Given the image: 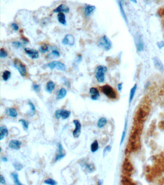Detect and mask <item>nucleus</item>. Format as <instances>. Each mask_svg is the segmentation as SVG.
Instances as JSON below:
<instances>
[{
  "mask_svg": "<svg viewBox=\"0 0 164 185\" xmlns=\"http://www.w3.org/2000/svg\"><path fill=\"white\" fill-rule=\"evenodd\" d=\"M29 106H30V109H31V112L30 113V116H32L33 115H34L35 113V110H36V108L35 107L33 103L31 102V101H29L28 102Z\"/></svg>",
  "mask_w": 164,
  "mask_h": 185,
  "instance_id": "obj_30",
  "label": "nucleus"
},
{
  "mask_svg": "<svg viewBox=\"0 0 164 185\" xmlns=\"http://www.w3.org/2000/svg\"><path fill=\"white\" fill-rule=\"evenodd\" d=\"M55 86V83L52 81H49L48 82L46 86V90L49 93H51L52 91L54 90Z\"/></svg>",
  "mask_w": 164,
  "mask_h": 185,
  "instance_id": "obj_20",
  "label": "nucleus"
},
{
  "mask_svg": "<svg viewBox=\"0 0 164 185\" xmlns=\"http://www.w3.org/2000/svg\"><path fill=\"white\" fill-rule=\"evenodd\" d=\"M98 149H99V144L97 140H94L90 146L91 151L93 153H94V152H96Z\"/></svg>",
  "mask_w": 164,
  "mask_h": 185,
  "instance_id": "obj_25",
  "label": "nucleus"
},
{
  "mask_svg": "<svg viewBox=\"0 0 164 185\" xmlns=\"http://www.w3.org/2000/svg\"><path fill=\"white\" fill-rule=\"evenodd\" d=\"M135 42L137 51L141 52L144 49V44L140 33H137L135 36Z\"/></svg>",
  "mask_w": 164,
  "mask_h": 185,
  "instance_id": "obj_7",
  "label": "nucleus"
},
{
  "mask_svg": "<svg viewBox=\"0 0 164 185\" xmlns=\"http://www.w3.org/2000/svg\"><path fill=\"white\" fill-rule=\"evenodd\" d=\"M71 114V112L67 110H57L55 112V116L56 119H59L62 118V119H67L69 117Z\"/></svg>",
  "mask_w": 164,
  "mask_h": 185,
  "instance_id": "obj_6",
  "label": "nucleus"
},
{
  "mask_svg": "<svg viewBox=\"0 0 164 185\" xmlns=\"http://www.w3.org/2000/svg\"><path fill=\"white\" fill-rule=\"evenodd\" d=\"M65 156V154H64V153H63L62 154H57V155L55 157V161H58L63 159V158H64Z\"/></svg>",
  "mask_w": 164,
  "mask_h": 185,
  "instance_id": "obj_38",
  "label": "nucleus"
},
{
  "mask_svg": "<svg viewBox=\"0 0 164 185\" xmlns=\"http://www.w3.org/2000/svg\"><path fill=\"white\" fill-rule=\"evenodd\" d=\"M63 148L61 143L58 144V153L57 154H62L63 153Z\"/></svg>",
  "mask_w": 164,
  "mask_h": 185,
  "instance_id": "obj_43",
  "label": "nucleus"
},
{
  "mask_svg": "<svg viewBox=\"0 0 164 185\" xmlns=\"http://www.w3.org/2000/svg\"><path fill=\"white\" fill-rule=\"evenodd\" d=\"M100 88L102 93L105 94L108 98L111 99H115L118 97L117 92L109 85L106 84L105 86L100 87Z\"/></svg>",
  "mask_w": 164,
  "mask_h": 185,
  "instance_id": "obj_1",
  "label": "nucleus"
},
{
  "mask_svg": "<svg viewBox=\"0 0 164 185\" xmlns=\"http://www.w3.org/2000/svg\"><path fill=\"white\" fill-rule=\"evenodd\" d=\"M13 178L14 181V184L17 185H22L20 182L19 181V179H18V174L16 173H12L11 174Z\"/></svg>",
  "mask_w": 164,
  "mask_h": 185,
  "instance_id": "obj_28",
  "label": "nucleus"
},
{
  "mask_svg": "<svg viewBox=\"0 0 164 185\" xmlns=\"http://www.w3.org/2000/svg\"><path fill=\"white\" fill-rule=\"evenodd\" d=\"M86 169L87 170L88 172L90 173H92L95 171V168L94 165L93 164H85Z\"/></svg>",
  "mask_w": 164,
  "mask_h": 185,
  "instance_id": "obj_31",
  "label": "nucleus"
},
{
  "mask_svg": "<svg viewBox=\"0 0 164 185\" xmlns=\"http://www.w3.org/2000/svg\"><path fill=\"white\" fill-rule=\"evenodd\" d=\"M11 26L14 31H18L19 30V26L16 23H12V24H11Z\"/></svg>",
  "mask_w": 164,
  "mask_h": 185,
  "instance_id": "obj_39",
  "label": "nucleus"
},
{
  "mask_svg": "<svg viewBox=\"0 0 164 185\" xmlns=\"http://www.w3.org/2000/svg\"><path fill=\"white\" fill-rule=\"evenodd\" d=\"M133 166L130 163V161L127 159H126L123 165V169L125 172V173L129 175L133 171Z\"/></svg>",
  "mask_w": 164,
  "mask_h": 185,
  "instance_id": "obj_12",
  "label": "nucleus"
},
{
  "mask_svg": "<svg viewBox=\"0 0 164 185\" xmlns=\"http://www.w3.org/2000/svg\"><path fill=\"white\" fill-rule=\"evenodd\" d=\"M107 123V120L104 117L101 118L99 119L97 122V126L100 128L104 127Z\"/></svg>",
  "mask_w": 164,
  "mask_h": 185,
  "instance_id": "obj_26",
  "label": "nucleus"
},
{
  "mask_svg": "<svg viewBox=\"0 0 164 185\" xmlns=\"http://www.w3.org/2000/svg\"><path fill=\"white\" fill-rule=\"evenodd\" d=\"M12 44L13 45L14 47L17 48H19L21 47L22 44L21 42H18V41H15V42H13L12 43Z\"/></svg>",
  "mask_w": 164,
  "mask_h": 185,
  "instance_id": "obj_37",
  "label": "nucleus"
},
{
  "mask_svg": "<svg viewBox=\"0 0 164 185\" xmlns=\"http://www.w3.org/2000/svg\"><path fill=\"white\" fill-rule=\"evenodd\" d=\"M13 165L15 169L17 170V171H20L23 168V166L22 164H20L19 163H14L13 164Z\"/></svg>",
  "mask_w": 164,
  "mask_h": 185,
  "instance_id": "obj_33",
  "label": "nucleus"
},
{
  "mask_svg": "<svg viewBox=\"0 0 164 185\" xmlns=\"http://www.w3.org/2000/svg\"><path fill=\"white\" fill-rule=\"evenodd\" d=\"M32 88L34 91L37 92L39 91V89H40V86L39 84H34L32 86Z\"/></svg>",
  "mask_w": 164,
  "mask_h": 185,
  "instance_id": "obj_41",
  "label": "nucleus"
},
{
  "mask_svg": "<svg viewBox=\"0 0 164 185\" xmlns=\"http://www.w3.org/2000/svg\"><path fill=\"white\" fill-rule=\"evenodd\" d=\"M118 5H119L120 12H121V14L122 15L123 18L125 20L126 22L127 23V24H128L127 17V15H126V13H125L123 7L122 2L120 1H118Z\"/></svg>",
  "mask_w": 164,
  "mask_h": 185,
  "instance_id": "obj_23",
  "label": "nucleus"
},
{
  "mask_svg": "<svg viewBox=\"0 0 164 185\" xmlns=\"http://www.w3.org/2000/svg\"><path fill=\"white\" fill-rule=\"evenodd\" d=\"M81 60H82V56L81 55H78L77 56V62H80L81 61Z\"/></svg>",
  "mask_w": 164,
  "mask_h": 185,
  "instance_id": "obj_48",
  "label": "nucleus"
},
{
  "mask_svg": "<svg viewBox=\"0 0 164 185\" xmlns=\"http://www.w3.org/2000/svg\"><path fill=\"white\" fill-rule=\"evenodd\" d=\"M2 161H4V162H7L8 161V159L6 157H3L2 158Z\"/></svg>",
  "mask_w": 164,
  "mask_h": 185,
  "instance_id": "obj_49",
  "label": "nucleus"
},
{
  "mask_svg": "<svg viewBox=\"0 0 164 185\" xmlns=\"http://www.w3.org/2000/svg\"><path fill=\"white\" fill-rule=\"evenodd\" d=\"M44 184H48V185H57V182H56L55 180L52 179V178H49L44 181Z\"/></svg>",
  "mask_w": 164,
  "mask_h": 185,
  "instance_id": "obj_34",
  "label": "nucleus"
},
{
  "mask_svg": "<svg viewBox=\"0 0 164 185\" xmlns=\"http://www.w3.org/2000/svg\"><path fill=\"white\" fill-rule=\"evenodd\" d=\"M8 56L7 51L4 48H1L0 50V57L1 58H5Z\"/></svg>",
  "mask_w": 164,
  "mask_h": 185,
  "instance_id": "obj_35",
  "label": "nucleus"
},
{
  "mask_svg": "<svg viewBox=\"0 0 164 185\" xmlns=\"http://www.w3.org/2000/svg\"><path fill=\"white\" fill-rule=\"evenodd\" d=\"M137 84H135L134 86H133L132 88L131 89V91H130V98H129L130 103H131V102H132L133 97L134 96L135 94L136 91L137 90Z\"/></svg>",
  "mask_w": 164,
  "mask_h": 185,
  "instance_id": "obj_24",
  "label": "nucleus"
},
{
  "mask_svg": "<svg viewBox=\"0 0 164 185\" xmlns=\"http://www.w3.org/2000/svg\"><path fill=\"white\" fill-rule=\"evenodd\" d=\"M107 69L105 66L100 65L96 69L95 78L99 83H102L105 81V74L107 71Z\"/></svg>",
  "mask_w": 164,
  "mask_h": 185,
  "instance_id": "obj_2",
  "label": "nucleus"
},
{
  "mask_svg": "<svg viewBox=\"0 0 164 185\" xmlns=\"http://www.w3.org/2000/svg\"><path fill=\"white\" fill-rule=\"evenodd\" d=\"M22 142L21 141L17 140H12L10 141L9 147L10 148L14 150H18L20 148Z\"/></svg>",
  "mask_w": 164,
  "mask_h": 185,
  "instance_id": "obj_15",
  "label": "nucleus"
},
{
  "mask_svg": "<svg viewBox=\"0 0 164 185\" xmlns=\"http://www.w3.org/2000/svg\"><path fill=\"white\" fill-rule=\"evenodd\" d=\"M111 150V147L110 146H107L105 148V149L103 150V156H105L107 152H109Z\"/></svg>",
  "mask_w": 164,
  "mask_h": 185,
  "instance_id": "obj_40",
  "label": "nucleus"
},
{
  "mask_svg": "<svg viewBox=\"0 0 164 185\" xmlns=\"http://www.w3.org/2000/svg\"><path fill=\"white\" fill-rule=\"evenodd\" d=\"M24 51L27 55L31 59L36 60L39 57L38 51L35 49L30 48H25Z\"/></svg>",
  "mask_w": 164,
  "mask_h": 185,
  "instance_id": "obj_8",
  "label": "nucleus"
},
{
  "mask_svg": "<svg viewBox=\"0 0 164 185\" xmlns=\"http://www.w3.org/2000/svg\"><path fill=\"white\" fill-rule=\"evenodd\" d=\"M95 6L91 5H86L84 7V15L86 17L90 16L95 10Z\"/></svg>",
  "mask_w": 164,
  "mask_h": 185,
  "instance_id": "obj_17",
  "label": "nucleus"
},
{
  "mask_svg": "<svg viewBox=\"0 0 164 185\" xmlns=\"http://www.w3.org/2000/svg\"><path fill=\"white\" fill-rule=\"evenodd\" d=\"M130 1L133 2V3H135V4H137V0H130Z\"/></svg>",
  "mask_w": 164,
  "mask_h": 185,
  "instance_id": "obj_50",
  "label": "nucleus"
},
{
  "mask_svg": "<svg viewBox=\"0 0 164 185\" xmlns=\"http://www.w3.org/2000/svg\"><path fill=\"white\" fill-rule=\"evenodd\" d=\"M47 67L51 70L57 69L58 70L64 71L67 70V68L64 63L59 61H54L47 64Z\"/></svg>",
  "mask_w": 164,
  "mask_h": 185,
  "instance_id": "obj_5",
  "label": "nucleus"
},
{
  "mask_svg": "<svg viewBox=\"0 0 164 185\" xmlns=\"http://www.w3.org/2000/svg\"><path fill=\"white\" fill-rule=\"evenodd\" d=\"M98 184H99V185H102V181L99 180V181H98Z\"/></svg>",
  "mask_w": 164,
  "mask_h": 185,
  "instance_id": "obj_51",
  "label": "nucleus"
},
{
  "mask_svg": "<svg viewBox=\"0 0 164 185\" xmlns=\"http://www.w3.org/2000/svg\"><path fill=\"white\" fill-rule=\"evenodd\" d=\"M11 73L10 71L8 70H5L3 73H2V80L5 82L8 81L11 77Z\"/></svg>",
  "mask_w": 164,
  "mask_h": 185,
  "instance_id": "obj_27",
  "label": "nucleus"
},
{
  "mask_svg": "<svg viewBox=\"0 0 164 185\" xmlns=\"http://www.w3.org/2000/svg\"><path fill=\"white\" fill-rule=\"evenodd\" d=\"M153 62L155 68L160 73H163L164 70V65L159 58L157 57H154L153 58Z\"/></svg>",
  "mask_w": 164,
  "mask_h": 185,
  "instance_id": "obj_11",
  "label": "nucleus"
},
{
  "mask_svg": "<svg viewBox=\"0 0 164 185\" xmlns=\"http://www.w3.org/2000/svg\"><path fill=\"white\" fill-rule=\"evenodd\" d=\"M49 49V46L47 44H43L40 47L39 49V52L44 54L47 52Z\"/></svg>",
  "mask_w": 164,
  "mask_h": 185,
  "instance_id": "obj_29",
  "label": "nucleus"
},
{
  "mask_svg": "<svg viewBox=\"0 0 164 185\" xmlns=\"http://www.w3.org/2000/svg\"><path fill=\"white\" fill-rule=\"evenodd\" d=\"M57 20L60 24L63 25L67 24V20L65 18V15L64 13H59L57 15Z\"/></svg>",
  "mask_w": 164,
  "mask_h": 185,
  "instance_id": "obj_19",
  "label": "nucleus"
},
{
  "mask_svg": "<svg viewBox=\"0 0 164 185\" xmlns=\"http://www.w3.org/2000/svg\"><path fill=\"white\" fill-rule=\"evenodd\" d=\"M69 12V7H68L66 5H64V4H61L54 10V12H55V13H68Z\"/></svg>",
  "mask_w": 164,
  "mask_h": 185,
  "instance_id": "obj_14",
  "label": "nucleus"
},
{
  "mask_svg": "<svg viewBox=\"0 0 164 185\" xmlns=\"http://www.w3.org/2000/svg\"><path fill=\"white\" fill-rule=\"evenodd\" d=\"M122 83H120L118 85V90L119 91H121L122 89Z\"/></svg>",
  "mask_w": 164,
  "mask_h": 185,
  "instance_id": "obj_47",
  "label": "nucleus"
},
{
  "mask_svg": "<svg viewBox=\"0 0 164 185\" xmlns=\"http://www.w3.org/2000/svg\"><path fill=\"white\" fill-rule=\"evenodd\" d=\"M14 66L18 70L22 77H24L26 76L27 73L26 67L20 60L18 58H15L14 60Z\"/></svg>",
  "mask_w": 164,
  "mask_h": 185,
  "instance_id": "obj_3",
  "label": "nucleus"
},
{
  "mask_svg": "<svg viewBox=\"0 0 164 185\" xmlns=\"http://www.w3.org/2000/svg\"><path fill=\"white\" fill-rule=\"evenodd\" d=\"M0 183L2 184H5L6 183L5 179L4 176H2V175L0 176Z\"/></svg>",
  "mask_w": 164,
  "mask_h": 185,
  "instance_id": "obj_45",
  "label": "nucleus"
},
{
  "mask_svg": "<svg viewBox=\"0 0 164 185\" xmlns=\"http://www.w3.org/2000/svg\"><path fill=\"white\" fill-rule=\"evenodd\" d=\"M50 55L55 56V57H59L60 56V54L58 50H57V49H53V50H52V53L50 54Z\"/></svg>",
  "mask_w": 164,
  "mask_h": 185,
  "instance_id": "obj_36",
  "label": "nucleus"
},
{
  "mask_svg": "<svg viewBox=\"0 0 164 185\" xmlns=\"http://www.w3.org/2000/svg\"><path fill=\"white\" fill-rule=\"evenodd\" d=\"M122 182L124 183V184H126V185H128V184L130 185V184H132L130 179H127V178H124V179H123Z\"/></svg>",
  "mask_w": 164,
  "mask_h": 185,
  "instance_id": "obj_44",
  "label": "nucleus"
},
{
  "mask_svg": "<svg viewBox=\"0 0 164 185\" xmlns=\"http://www.w3.org/2000/svg\"><path fill=\"white\" fill-rule=\"evenodd\" d=\"M75 39L74 36L71 34H67L62 40V44L64 45L73 46L75 44Z\"/></svg>",
  "mask_w": 164,
  "mask_h": 185,
  "instance_id": "obj_10",
  "label": "nucleus"
},
{
  "mask_svg": "<svg viewBox=\"0 0 164 185\" xmlns=\"http://www.w3.org/2000/svg\"><path fill=\"white\" fill-rule=\"evenodd\" d=\"M73 123L75 125V129L73 132V135L75 138H78L81 134V125L79 120H75Z\"/></svg>",
  "mask_w": 164,
  "mask_h": 185,
  "instance_id": "obj_9",
  "label": "nucleus"
},
{
  "mask_svg": "<svg viewBox=\"0 0 164 185\" xmlns=\"http://www.w3.org/2000/svg\"><path fill=\"white\" fill-rule=\"evenodd\" d=\"M125 137H126V131H124L123 132L121 138V141H120V145L122 144V143L123 142L124 140V138H125Z\"/></svg>",
  "mask_w": 164,
  "mask_h": 185,
  "instance_id": "obj_46",
  "label": "nucleus"
},
{
  "mask_svg": "<svg viewBox=\"0 0 164 185\" xmlns=\"http://www.w3.org/2000/svg\"><path fill=\"white\" fill-rule=\"evenodd\" d=\"M147 113L145 112V110L142 108L140 109L139 110H138L137 112V119L138 122H141L144 121V120L145 119V117L147 116Z\"/></svg>",
  "mask_w": 164,
  "mask_h": 185,
  "instance_id": "obj_16",
  "label": "nucleus"
},
{
  "mask_svg": "<svg viewBox=\"0 0 164 185\" xmlns=\"http://www.w3.org/2000/svg\"><path fill=\"white\" fill-rule=\"evenodd\" d=\"M0 140H2L8 135V130L5 126H2L0 128Z\"/></svg>",
  "mask_w": 164,
  "mask_h": 185,
  "instance_id": "obj_18",
  "label": "nucleus"
},
{
  "mask_svg": "<svg viewBox=\"0 0 164 185\" xmlns=\"http://www.w3.org/2000/svg\"><path fill=\"white\" fill-rule=\"evenodd\" d=\"M67 94V91L65 88H62L60 89L58 92V94L57 95L56 99L57 100L64 99Z\"/></svg>",
  "mask_w": 164,
  "mask_h": 185,
  "instance_id": "obj_22",
  "label": "nucleus"
},
{
  "mask_svg": "<svg viewBox=\"0 0 164 185\" xmlns=\"http://www.w3.org/2000/svg\"><path fill=\"white\" fill-rule=\"evenodd\" d=\"M99 45L106 51H108L112 47V44L107 36L104 35L99 40Z\"/></svg>",
  "mask_w": 164,
  "mask_h": 185,
  "instance_id": "obj_4",
  "label": "nucleus"
},
{
  "mask_svg": "<svg viewBox=\"0 0 164 185\" xmlns=\"http://www.w3.org/2000/svg\"><path fill=\"white\" fill-rule=\"evenodd\" d=\"M6 114L12 118L17 117V112L16 109L14 108H8L5 111Z\"/></svg>",
  "mask_w": 164,
  "mask_h": 185,
  "instance_id": "obj_21",
  "label": "nucleus"
},
{
  "mask_svg": "<svg viewBox=\"0 0 164 185\" xmlns=\"http://www.w3.org/2000/svg\"><path fill=\"white\" fill-rule=\"evenodd\" d=\"M90 93L91 96L90 98L93 100H97L100 97L99 91L96 88L92 87L90 89Z\"/></svg>",
  "mask_w": 164,
  "mask_h": 185,
  "instance_id": "obj_13",
  "label": "nucleus"
},
{
  "mask_svg": "<svg viewBox=\"0 0 164 185\" xmlns=\"http://www.w3.org/2000/svg\"><path fill=\"white\" fill-rule=\"evenodd\" d=\"M19 122H21L22 125L23 126L25 130L28 129L29 126V122L27 121V120H24V119H21V120H19Z\"/></svg>",
  "mask_w": 164,
  "mask_h": 185,
  "instance_id": "obj_32",
  "label": "nucleus"
},
{
  "mask_svg": "<svg viewBox=\"0 0 164 185\" xmlns=\"http://www.w3.org/2000/svg\"><path fill=\"white\" fill-rule=\"evenodd\" d=\"M157 46L158 47V48L162 49V48L164 47V41H160V42H158L157 43Z\"/></svg>",
  "mask_w": 164,
  "mask_h": 185,
  "instance_id": "obj_42",
  "label": "nucleus"
}]
</instances>
